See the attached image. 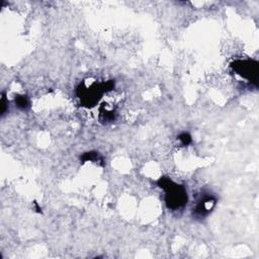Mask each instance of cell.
<instances>
[{
    "label": "cell",
    "instance_id": "6da1fadb",
    "mask_svg": "<svg viewBox=\"0 0 259 259\" xmlns=\"http://www.w3.org/2000/svg\"><path fill=\"white\" fill-rule=\"evenodd\" d=\"M159 184L166 191V202L169 208L177 209L185 205L187 195L183 187L165 178H161Z\"/></svg>",
    "mask_w": 259,
    "mask_h": 259
},
{
    "label": "cell",
    "instance_id": "7a4b0ae2",
    "mask_svg": "<svg viewBox=\"0 0 259 259\" xmlns=\"http://www.w3.org/2000/svg\"><path fill=\"white\" fill-rule=\"evenodd\" d=\"M16 104L20 108H26L29 105V100H27L26 96H20V97L16 99Z\"/></svg>",
    "mask_w": 259,
    "mask_h": 259
},
{
    "label": "cell",
    "instance_id": "3957f363",
    "mask_svg": "<svg viewBox=\"0 0 259 259\" xmlns=\"http://www.w3.org/2000/svg\"><path fill=\"white\" fill-rule=\"evenodd\" d=\"M179 140L181 141L182 144H183V145H187V144L190 143L191 138H190V136H189L188 134L184 133V134H182V135H180V136H179Z\"/></svg>",
    "mask_w": 259,
    "mask_h": 259
}]
</instances>
